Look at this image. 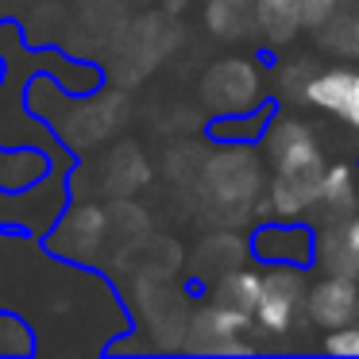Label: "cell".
I'll list each match as a JSON object with an SVG mask.
<instances>
[{
  "mask_svg": "<svg viewBox=\"0 0 359 359\" xmlns=\"http://www.w3.org/2000/svg\"><path fill=\"white\" fill-rule=\"evenodd\" d=\"M320 348H325L328 355H359V320L340 325V328H328V336H325Z\"/></svg>",
  "mask_w": 359,
  "mask_h": 359,
  "instance_id": "obj_10",
  "label": "cell"
},
{
  "mask_svg": "<svg viewBox=\"0 0 359 359\" xmlns=\"http://www.w3.org/2000/svg\"><path fill=\"white\" fill-rule=\"evenodd\" d=\"M302 313L325 332L351 325V320H359V282L351 274H332V271L320 282H313V286L305 282Z\"/></svg>",
  "mask_w": 359,
  "mask_h": 359,
  "instance_id": "obj_2",
  "label": "cell"
},
{
  "mask_svg": "<svg viewBox=\"0 0 359 359\" xmlns=\"http://www.w3.org/2000/svg\"><path fill=\"white\" fill-rule=\"evenodd\" d=\"M302 101L359 132V70H351V66H332V70L313 74L302 86Z\"/></svg>",
  "mask_w": 359,
  "mask_h": 359,
  "instance_id": "obj_3",
  "label": "cell"
},
{
  "mask_svg": "<svg viewBox=\"0 0 359 359\" xmlns=\"http://www.w3.org/2000/svg\"><path fill=\"white\" fill-rule=\"evenodd\" d=\"M251 255L259 263H286V266H309L317 259V236L305 224H294V220H278V224H263L255 236H251Z\"/></svg>",
  "mask_w": 359,
  "mask_h": 359,
  "instance_id": "obj_4",
  "label": "cell"
},
{
  "mask_svg": "<svg viewBox=\"0 0 359 359\" xmlns=\"http://www.w3.org/2000/svg\"><path fill=\"white\" fill-rule=\"evenodd\" d=\"M336 12H340V0H297V20H302V27H309V32L328 27Z\"/></svg>",
  "mask_w": 359,
  "mask_h": 359,
  "instance_id": "obj_9",
  "label": "cell"
},
{
  "mask_svg": "<svg viewBox=\"0 0 359 359\" xmlns=\"http://www.w3.org/2000/svg\"><path fill=\"white\" fill-rule=\"evenodd\" d=\"M197 332L212 336V344H205L209 351H248V344H240V336L251 328V313L236 309L224 302H209L194 320Z\"/></svg>",
  "mask_w": 359,
  "mask_h": 359,
  "instance_id": "obj_5",
  "label": "cell"
},
{
  "mask_svg": "<svg viewBox=\"0 0 359 359\" xmlns=\"http://www.w3.org/2000/svg\"><path fill=\"white\" fill-rule=\"evenodd\" d=\"M259 286H263V271H255V266H228L217 278L212 302H224V305H236V309L251 313L259 302Z\"/></svg>",
  "mask_w": 359,
  "mask_h": 359,
  "instance_id": "obj_7",
  "label": "cell"
},
{
  "mask_svg": "<svg viewBox=\"0 0 359 359\" xmlns=\"http://www.w3.org/2000/svg\"><path fill=\"white\" fill-rule=\"evenodd\" d=\"M336 232H340V240H344V248L351 251V255L359 259V201H355V209L348 212V217H344V224L336 228Z\"/></svg>",
  "mask_w": 359,
  "mask_h": 359,
  "instance_id": "obj_11",
  "label": "cell"
},
{
  "mask_svg": "<svg viewBox=\"0 0 359 359\" xmlns=\"http://www.w3.org/2000/svg\"><path fill=\"white\" fill-rule=\"evenodd\" d=\"M359 201V182H355V170L348 163H336V166H325V178H320V197L317 205H325L336 220H344Z\"/></svg>",
  "mask_w": 359,
  "mask_h": 359,
  "instance_id": "obj_6",
  "label": "cell"
},
{
  "mask_svg": "<svg viewBox=\"0 0 359 359\" xmlns=\"http://www.w3.org/2000/svg\"><path fill=\"white\" fill-rule=\"evenodd\" d=\"M302 297H305V271L302 266L274 263V271L263 274L259 302L251 309V325H259L266 336L290 332L297 313H302Z\"/></svg>",
  "mask_w": 359,
  "mask_h": 359,
  "instance_id": "obj_1",
  "label": "cell"
},
{
  "mask_svg": "<svg viewBox=\"0 0 359 359\" xmlns=\"http://www.w3.org/2000/svg\"><path fill=\"white\" fill-rule=\"evenodd\" d=\"M255 27L266 35V43H290L302 32L297 0H255Z\"/></svg>",
  "mask_w": 359,
  "mask_h": 359,
  "instance_id": "obj_8",
  "label": "cell"
}]
</instances>
